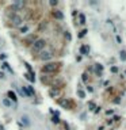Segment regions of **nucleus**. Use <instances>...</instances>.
Here are the masks:
<instances>
[{
  "instance_id": "f257e3e1",
  "label": "nucleus",
  "mask_w": 126,
  "mask_h": 130,
  "mask_svg": "<svg viewBox=\"0 0 126 130\" xmlns=\"http://www.w3.org/2000/svg\"><path fill=\"white\" fill-rule=\"evenodd\" d=\"M45 48H46V41H45V39H42V38H38L37 41L31 45L33 53H41Z\"/></svg>"
},
{
  "instance_id": "f03ea898",
  "label": "nucleus",
  "mask_w": 126,
  "mask_h": 130,
  "mask_svg": "<svg viewBox=\"0 0 126 130\" xmlns=\"http://www.w3.org/2000/svg\"><path fill=\"white\" fill-rule=\"evenodd\" d=\"M10 22H11V25L14 27H21L23 25V18L19 14H12L11 18H10Z\"/></svg>"
},
{
  "instance_id": "7ed1b4c3",
  "label": "nucleus",
  "mask_w": 126,
  "mask_h": 130,
  "mask_svg": "<svg viewBox=\"0 0 126 130\" xmlns=\"http://www.w3.org/2000/svg\"><path fill=\"white\" fill-rule=\"evenodd\" d=\"M58 68V64H56V62H49V64H45L42 66V72L44 73H53L56 72Z\"/></svg>"
},
{
  "instance_id": "20e7f679",
  "label": "nucleus",
  "mask_w": 126,
  "mask_h": 130,
  "mask_svg": "<svg viewBox=\"0 0 126 130\" xmlns=\"http://www.w3.org/2000/svg\"><path fill=\"white\" fill-rule=\"evenodd\" d=\"M52 57H53V53L50 50H42L41 54H39L41 61H49V60H52Z\"/></svg>"
},
{
  "instance_id": "39448f33",
  "label": "nucleus",
  "mask_w": 126,
  "mask_h": 130,
  "mask_svg": "<svg viewBox=\"0 0 126 130\" xmlns=\"http://www.w3.org/2000/svg\"><path fill=\"white\" fill-rule=\"evenodd\" d=\"M23 7H25V2H22V0H19V2H14L11 4V8L14 10V11H21V10H23Z\"/></svg>"
},
{
  "instance_id": "423d86ee",
  "label": "nucleus",
  "mask_w": 126,
  "mask_h": 130,
  "mask_svg": "<svg viewBox=\"0 0 126 130\" xmlns=\"http://www.w3.org/2000/svg\"><path fill=\"white\" fill-rule=\"evenodd\" d=\"M22 92H25L27 96H31V95H34V89H33V87H30V85H26V87H23L22 88Z\"/></svg>"
},
{
  "instance_id": "0eeeda50",
  "label": "nucleus",
  "mask_w": 126,
  "mask_h": 130,
  "mask_svg": "<svg viewBox=\"0 0 126 130\" xmlns=\"http://www.w3.org/2000/svg\"><path fill=\"white\" fill-rule=\"evenodd\" d=\"M58 103H60V106H62L64 108H71V103H69V100H67V99H60Z\"/></svg>"
},
{
  "instance_id": "6e6552de",
  "label": "nucleus",
  "mask_w": 126,
  "mask_h": 130,
  "mask_svg": "<svg viewBox=\"0 0 126 130\" xmlns=\"http://www.w3.org/2000/svg\"><path fill=\"white\" fill-rule=\"evenodd\" d=\"M7 95H8V99H10V100H14V102L18 100V98H16V94H15L14 91H8Z\"/></svg>"
},
{
  "instance_id": "1a4fd4ad",
  "label": "nucleus",
  "mask_w": 126,
  "mask_h": 130,
  "mask_svg": "<svg viewBox=\"0 0 126 130\" xmlns=\"http://www.w3.org/2000/svg\"><path fill=\"white\" fill-rule=\"evenodd\" d=\"M80 53H81V54H85V56H87L88 53H89V46H87V45H83L81 48H80Z\"/></svg>"
},
{
  "instance_id": "9d476101",
  "label": "nucleus",
  "mask_w": 126,
  "mask_h": 130,
  "mask_svg": "<svg viewBox=\"0 0 126 130\" xmlns=\"http://www.w3.org/2000/svg\"><path fill=\"white\" fill-rule=\"evenodd\" d=\"M29 30H30V26L25 25V26H22V27L19 29V33H21V34H27V33H29Z\"/></svg>"
},
{
  "instance_id": "9b49d317",
  "label": "nucleus",
  "mask_w": 126,
  "mask_h": 130,
  "mask_svg": "<svg viewBox=\"0 0 126 130\" xmlns=\"http://www.w3.org/2000/svg\"><path fill=\"white\" fill-rule=\"evenodd\" d=\"M3 104H4L6 107H11V106H12V102L8 98H4V99H3Z\"/></svg>"
},
{
  "instance_id": "f8f14e48",
  "label": "nucleus",
  "mask_w": 126,
  "mask_h": 130,
  "mask_svg": "<svg viewBox=\"0 0 126 130\" xmlns=\"http://www.w3.org/2000/svg\"><path fill=\"white\" fill-rule=\"evenodd\" d=\"M53 15H54V18H57V19H62V18H64L62 12H60V11H54V12H53Z\"/></svg>"
},
{
  "instance_id": "ddd939ff",
  "label": "nucleus",
  "mask_w": 126,
  "mask_h": 130,
  "mask_svg": "<svg viewBox=\"0 0 126 130\" xmlns=\"http://www.w3.org/2000/svg\"><path fill=\"white\" fill-rule=\"evenodd\" d=\"M102 69H103V66H102L100 64H96V65H95V71H96V73H98V75H100Z\"/></svg>"
},
{
  "instance_id": "4468645a",
  "label": "nucleus",
  "mask_w": 126,
  "mask_h": 130,
  "mask_svg": "<svg viewBox=\"0 0 126 130\" xmlns=\"http://www.w3.org/2000/svg\"><path fill=\"white\" fill-rule=\"evenodd\" d=\"M79 19H80V22H79V23H81V25H84V23H85V16H84V14L79 15Z\"/></svg>"
},
{
  "instance_id": "2eb2a0df",
  "label": "nucleus",
  "mask_w": 126,
  "mask_h": 130,
  "mask_svg": "<svg viewBox=\"0 0 126 130\" xmlns=\"http://www.w3.org/2000/svg\"><path fill=\"white\" fill-rule=\"evenodd\" d=\"M49 94H50V96H53V98H56V96L58 95V91H57V89H50Z\"/></svg>"
},
{
  "instance_id": "dca6fc26",
  "label": "nucleus",
  "mask_w": 126,
  "mask_h": 130,
  "mask_svg": "<svg viewBox=\"0 0 126 130\" xmlns=\"http://www.w3.org/2000/svg\"><path fill=\"white\" fill-rule=\"evenodd\" d=\"M2 66H3V68H4V69H8V71H10V72H12V69H11V68H10V65H8V62H6V61H4V62H3V64H2Z\"/></svg>"
},
{
  "instance_id": "f3484780",
  "label": "nucleus",
  "mask_w": 126,
  "mask_h": 130,
  "mask_svg": "<svg viewBox=\"0 0 126 130\" xmlns=\"http://www.w3.org/2000/svg\"><path fill=\"white\" fill-rule=\"evenodd\" d=\"M77 95L80 96L81 99H83V98H85V94H84V91H81V89H79V91H77Z\"/></svg>"
},
{
  "instance_id": "a211bd4d",
  "label": "nucleus",
  "mask_w": 126,
  "mask_h": 130,
  "mask_svg": "<svg viewBox=\"0 0 126 130\" xmlns=\"http://www.w3.org/2000/svg\"><path fill=\"white\" fill-rule=\"evenodd\" d=\"M52 121L54 122V123H60V118H58L57 115H54V116H53V118H52Z\"/></svg>"
},
{
  "instance_id": "6ab92c4d",
  "label": "nucleus",
  "mask_w": 126,
  "mask_h": 130,
  "mask_svg": "<svg viewBox=\"0 0 126 130\" xmlns=\"http://www.w3.org/2000/svg\"><path fill=\"white\" fill-rule=\"evenodd\" d=\"M121 60H122V61H125V60H126V52H121Z\"/></svg>"
},
{
  "instance_id": "aec40b11",
  "label": "nucleus",
  "mask_w": 126,
  "mask_h": 130,
  "mask_svg": "<svg viewBox=\"0 0 126 130\" xmlns=\"http://www.w3.org/2000/svg\"><path fill=\"white\" fill-rule=\"evenodd\" d=\"M49 4H50V6H57V4H58V2H57V0H52V2L49 3Z\"/></svg>"
},
{
  "instance_id": "412c9836",
  "label": "nucleus",
  "mask_w": 126,
  "mask_h": 130,
  "mask_svg": "<svg viewBox=\"0 0 126 130\" xmlns=\"http://www.w3.org/2000/svg\"><path fill=\"white\" fill-rule=\"evenodd\" d=\"M85 34H87V30H83V31L80 33V34H79V37H80V38H81V37H84Z\"/></svg>"
},
{
  "instance_id": "4be33fe9",
  "label": "nucleus",
  "mask_w": 126,
  "mask_h": 130,
  "mask_svg": "<svg viewBox=\"0 0 126 130\" xmlns=\"http://www.w3.org/2000/svg\"><path fill=\"white\" fill-rule=\"evenodd\" d=\"M111 72L112 73H117L118 72V68H117V66H111Z\"/></svg>"
},
{
  "instance_id": "5701e85b",
  "label": "nucleus",
  "mask_w": 126,
  "mask_h": 130,
  "mask_svg": "<svg viewBox=\"0 0 126 130\" xmlns=\"http://www.w3.org/2000/svg\"><path fill=\"white\" fill-rule=\"evenodd\" d=\"M94 108H95V104L91 102V103H89V110H94Z\"/></svg>"
},
{
  "instance_id": "b1692460",
  "label": "nucleus",
  "mask_w": 126,
  "mask_h": 130,
  "mask_svg": "<svg viewBox=\"0 0 126 130\" xmlns=\"http://www.w3.org/2000/svg\"><path fill=\"white\" fill-rule=\"evenodd\" d=\"M65 37H67V39H71V34L69 33H65Z\"/></svg>"
},
{
  "instance_id": "393cba45",
  "label": "nucleus",
  "mask_w": 126,
  "mask_h": 130,
  "mask_svg": "<svg viewBox=\"0 0 126 130\" xmlns=\"http://www.w3.org/2000/svg\"><path fill=\"white\" fill-rule=\"evenodd\" d=\"M83 80H84V81H87V73H84V75H83Z\"/></svg>"
},
{
  "instance_id": "a878e982",
  "label": "nucleus",
  "mask_w": 126,
  "mask_h": 130,
  "mask_svg": "<svg viewBox=\"0 0 126 130\" xmlns=\"http://www.w3.org/2000/svg\"><path fill=\"white\" fill-rule=\"evenodd\" d=\"M6 76H4V72H0V79H4Z\"/></svg>"
},
{
  "instance_id": "bb28decb",
  "label": "nucleus",
  "mask_w": 126,
  "mask_h": 130,
  "mask_svg": "<svg viewBox=\"0 0 126 130\" xmlns=\"http://www.w3.org/2000/svg\"><path fill=\"white\" fill-rule=\"evenodd\" d=\"M6 58V54H0V60H4Z\"/></svg>"
},
{
  "instance_id": "cd10ccee",
  "label": "nucleus",
  "mask_w": 126,
  "mask_h": 130,
  "mask_svg": "<svg viewBox=\"0 0 126 130\" xmlns=\"http://www.w3.org/2000/svg\"><path fill=\"white\" fill-rule=\"evenodd\" d=\"M0 130H4V127H3V126H2V125H0Z\"/></svg>"
},
{
  "instance_id": "c85d7f7f",
  "label": "nucleus",
  "mask_w": 126,
  "mask_h": 130,
  "mask_svg": "<svg viewBox=\"0 0 126 130\" xmlns=\"http://www.w3.org/2000/svg\"><path fill=\"white\" fill-rule=\"evenodd\" d=\"M125 73H126V72H125Z\"/></svg>"
}]
</instances>
